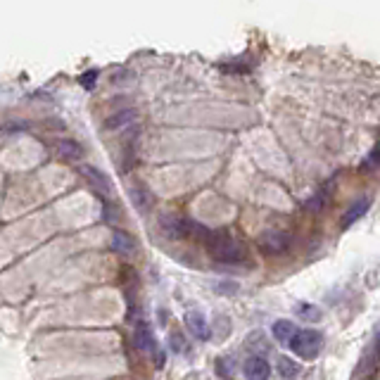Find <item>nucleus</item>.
<instances>
[{
  "label": "nucleus",
  "instance_id": "7",
  "mask_svg": "<svg viewBox=\"0 0 380 380\" xmlns=\"http://www.w3.org/2000/svg\"><path fill=\"white\" fill-rule=\"evenodd\" d=\"M136 347L141 352H148V354H154V350H157V342H154V335H152V330H150L148 323H138Z\"/></svg>",
  "mask_w": 380,
  "mask_h": 380
},
{
  "label": "nucleus",
  "instance_id": "13",
  "mask_svg": "<svg viewBox=\"0 0 380 380\" xmlns=\"http://www.w3.org/2000/svg\"><path fill=\"white\" fill-rule=\"evenodd\" d=\"M131 200H133V205H136L141 212H148L150 205H152V195H150V192H148L146 188L131 190Z\"/></svg>",
  "mask_w": 380,
  "mask_h": 380
},
{
  "label": "nucleus",
  "instance_id": "1",
  "mask_svg": "<svg viewBox=\"0 0 380 380\" xmlns=\"http://www.w3.org/2000/svg\"><path fill=\"white\" fill-rule=\"evenodd\" d=\"M207 248H210V254L214 259L223 261V264H238L248 254L243 240L233 238L228 233H210L207 235Z\"/></svg>",
  "mask_w": 380,
  "mask_h": 380
},
{
  "label": "nucleus",
  "instance_id": "8",
  "mask_svg": "<svg viewBox=\"0 0 380 380\" xmlns=\"http://www.w3.org/2000/svg\"><path fill=\"white\" fill-rule=\"evenodd\" d=\"M112 250L128 257V254L136 252V240H133L131 235L124 233V231H114L112 233Z\"/></svg>",
  "mask_w": 380,
  "mask_h": 380
},
{
  "label": "nucleus",
  "instance_id": "14",
  "mask_svg": "<svg viewBox=\"0 0 380 380\" xmlns=\"http://www.w3.org/2000/svg\"><path fill=\"white\" fill-rule=\"evenodd\" d=\"M297 317H302L304 321H317L321 317V309L314 307V304H307V302H299L295 307Z\"/></svg>",
  "mask_w": 380,
  "mask_h": 380
},
{
  "label": "nucleus",
  "instance_id": "5",
  "mask_svg": "<svg viewBox=\"0 0 380 380\" xmlns=\"http://www.w3.org/2000/svg\"><path fill=\"white\" fill-rule=\"evenodd\" d=\"M81 174L86 176V179L93 183V188L98 190V192H103V195H110V190H112V181L107 179V176L103 174V171H98L95 167H90V164H83L81 167Z\"/></svg>",
  "mask_w": 380,
  "mask_h": 380
},
{
  "label": "nucleus",
  "instance_id": "11",
  "mask_svg": "<svg viewBox=\"0 0 380 380\" xmlns=\"http://www.w3.org/2000/svg\"><path fill=\"white\" fill-rule=\"evenodd\" d=\"M57 152H60V157L64 159H72V162H77V159H81V154H83V148L79 146L77 141H60L57 143Z\"/></svg>",
  "mask_w": 380,
  "mask_h": 380
},
{
  "label": "nucleus",
  "instance_id": "10",
  "mask_svg": "<svg viewBox=\"0 0 380 380\" xmlns=\"http://www.w3.org/2000/svg\"><path fill=\"white\" fill-rule=\"evenodd\" d=\"M368 205H371L368 200H359V202H354V205H350V210L342 214V226L347 228V226H352L354 221H359L363 214L368 212Z\"/></svg>",
  "mask_w": 380,
  "mask_h": 380
},
{
  "label": "nucleus",
  "instance_id": "16",
  "mask_svg": "<svg viewBox=\"0 0 380 380\" xmlns=\"http://www.w3.org/2000/svg\"><path fill=\"white\" fill-rule=\"evenodd\" d=\"M93 81H95V72H86V77L81 79V83L86 86V88H90V86H93Z\"/></svg>",
  "mask_w": 380,
  "mask_h": 380
},
{
  "label": "nucleus",
  "instance_id": "3",
  "mask_svg": "<svg viewBox=\"0 0 380 380\" xmlns=\"http://www.w3.org/2000/svg\"><path fill=\"white\" fill-rule=\"evenodd\" d=\"M290 245V235L283 231H269L259 238V248L264 250L266 254H283Z\"/></svg>",
  "mask_w": 380,
  "mask_h": 380
},
{
  "label": "nucleus",
  "instance_id": "15",
  "mask_svg": "<svg viewBox=\"0 0 380 380\" xmlns=\"http://www.w3.org/2000/svg\"><path fill=\"white\" fill-rule=\"evenodd\" d=\"M133 119H136V114H133V112L128 110V112H124V114H121V117L117 114L114 119H110V121H107V126H110V128H112V126H124L126 121H133Z\"/></svg>",
  "mask_w": 380,
  "mask_h": 380
},
{
  "label": "nucleus",
  "instance_id": "4",
  "mask_svg": "<svg viewBox=\"0 0 380 380\" xmlns=\"http://www.w3.org/2000/svg\"><path fill=\"white\" fill-rule=\"evenodd\" d=\"M243 371H245V376H248V380H269L271 378L269 361L261 359V357H250V359L245 361Z\"/></svg>",
  "mask_w": 380,
  "mask_h": 380
},
{
  "label": "nucleus",
  "instance_id": "17",
  "mask_svg": "<svg viewBox=\"0 0 380 380\" xmlns=\"http://www.w3.org/2000/svg\"><path fill=\"white\" fill-rule=\"evenodd\" d=\"M376 352H378V357H380V335H378V342H376Z\"/></svg>",
  "mask_w": 380,
  "mask_h": 380
},
{
  "label": "nucleus",
  "instance_id": "12",
  "mask_svg": "<svg viewBox=\"0 0 380 380\" xmlns=\"http://www.w3.org/2000/svg\"><path fill=\"white\" fill-rule=\"evenodd\" d=\"M271 333H274V338H276L278 342H288V345H290L292 335H295L297 330H295V326H292L290 321L281 319V321H276V323H274V328H271Z\"/></svg>",
  "mask_w": 380,
  "mask_h": 380
},
{
  "label": "nucleus",
  "instance_id": "6",
  "mask_svg": "<svg viewBox=\"0 0 380 380\" xmlns=\"http://www.w3.org/2000/svg\"><path fill=\"white\" fill-rule=\"evenodd\" d=\"M186 326L190 328V333L195 335L197 340H207L210 338V323L202 317L200 312H188L186 314Z\"/></svg>",
  "mask_w": 380,
  "mask_h": 380
},
{
  "label": "nucleus",
  "instance_id": "9",
  "mask_svg": "<svg viewBox=\"0 0 380 380\" xmlns=\"http://www.w3.org/2000/svg\"><path fill=\"white\" fill-rule=\"evenodd\" d=\"M276 373H278V378L281 380H295L299 376V366L290 359V357H278Z\"/></svg>",
  "mask_w": 380,
  "mask_h": 380
},
{
  "label": "nucleus",
  "instance_id": "2",
  "mask_svg": "<svg viewBox=\"0 0 380 380\" xmlns=\"http://www.w3.org/2000/svg\"><path fill=\"white\" fill-rule=\"evenodd\" d=\"M290 350L295 352L299 359H317L323 350V335L319 330H312V328H304V330H297L290 340Z\"/></svg>",
  "mask_w": 380,
  "mask_h": 380
}]
</instances>
